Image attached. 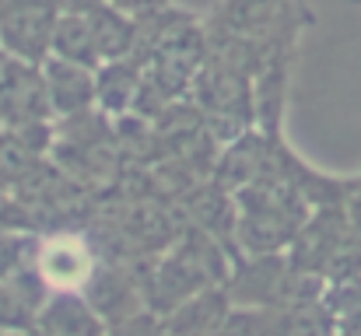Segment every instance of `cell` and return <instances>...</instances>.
Segmentation results:
<instances>
[{
  "label": "cell",
  "mask_w": 361,
  "mask_h": 336,
  "mask_svg": "<svg viewBox=\"0 0 361 336\" xmlns=\"http://www.w3.org/2000/svg\"><path fill=\"white\" fill-rule=\"evenodd\" d=\"M60 0H0V42L7 56L39 63L53 49Z\"/></svg>",
  "instance_id": "cell-1"
},
{
  "label": "cell",
  "mask_w": 361,
  "mask_h": 336,
  "mask_svg": "<svg viewBox=\"0 0 361 336\" xmlns=\"http://www.w3.org/2000/svg\"><path fill=\"white\" fill-rule=\"evenodd\" d=\"M99 270L95 249L88 238L74 231H56L49 238H39L35 249V277L56 294V291H85Z\"/></svg>",
  "instance_id": "cell-2"
},
{
  "label": "cell",
  "mask_w": 361,
  "mask_h": 336,
  "mask_svg": "<svg viewBox=\"0 0 361 336\" xmlns=\"http://www.w3.org/2000/svg\"><path fill=\"white\" fill-rule=\"evenodd\" d=\"M53 116L49 95H46V77L35 70V63L7 56L0 70V119L7 130L46 123Z\"/></svg>",
  "instance_id": "cell-3"
},
{
  "label": "cell",
  "mask_w": 361,
  "mask_h": 336,
  "mask_svg": "<svg viewBox=\"0 0 361 336\" xmlns=\"http://www.w3.org/2000/svg\"><path fill=\"white\" fill-rule=\"evenodd\" d=\"M35 330L42 336H109L106 319L85 298V291H56L35 312Z\"/></svg>",
  "instance_id": "cell-4"
},
{
  "label": "cell",
  "mask_w": 361,
  "mask_h": 336,
  "mask_svg": "<svg viewBox=\"0 0 361 336\" xmlns=\"http://www.w3.org/2000/svg\"><path fill=\"white\" fill-rule=\"evenodd\" d=\"M232 294L228 287L221 284H211L204 287L200 294L186 298L183 305H176L169 316H165V326L172 336H218L221 326L228 323L232 316Z\"/></svg>",
  "instance_id": "cell-5"
},
{
  "label": "cell",
  "mask_w": 361,
  "mask_h": 336,
  "mask_svg": "<svg viewBox=\"0 0 361 336\" xmlns=\"http://www.w3.org/2000/svg\"><path fill=\"white\" fill-rule=\"evenodd\" d=\"M42 77H46V95H49V106L56 116H67V119L81 116L95 102V74L88 67L53 56V60H46Z\"/></svg>",
  "instance_id": "cell-6"
},
{
  "label": "cell",
  "mask_w": 361,
  "mask_h": 336,
  "mask_svg": "<svg viewBox=\"0 0 361 336\" xmlns=\"http://www.w3.org/2000/svg\"><path fill=\"white\" fill-rule=\"evenodd\" d=\"M85 298L95 305V312L106 319V326H116L123 319L144 312L140 309V291H137L133 277L126 270H116V266H99L92 284L85 287Z\"/></svg>",
  "instance_id": "cell-7"
},
{
  "label": "cell",
  "mask_w": 361,
  "mask_h": 336,
  "mask_svg": "<svg viewBox=\"0 0 361 336\" xmlns=\"http://www.w3.org/2000/svg\"><path fill=\"white\" fill-rule=\"evenodd\" d=\"M53 56L67 60V63H78V67H88V70L102 60L99 39H95V28H92L88 14H60L56 32H53Z\"/></svg>",
  "instance_id": "cell-8"
},
{
  "label": "cell",
  "mask_w": 361,
  "mask_h": 336,
  "mask_svg": "<svg viewBox=\"0 0 361 336\" xmlns=\"http://www.w3.org/2000/svg\"><path fill=\"white\" fill-rule=\"evenodd\" d=\"M35 249L39 238L21 228H0V284H11L14 277L35 270Z\"/></svg>",
  "instance_id": "cell-9"
},
{
  "label": "cell",
  "mask_w": 361,
  "mask_h": 336,
  "mask_svg": "<svg viewBox=\"0 0 361 336\" xmlns=\"http://www.w3.org/2000/svg\"><path fill=\"white\" fill-rule=\"evenodd\" d=\"M137 88H140V81H137V74H133V67L130 63H109L106 70H102V77H95V99L106 106V109L113 112H123L130 102H133V95H137Z\"/></svg>",
  "instance_id": "cell-10"
},
{
  "label": "cell",
  "mask_w": 361,
  "mask_h": 336,
  "mask_svg": "<svg viewBox=\"0 0 361 336\" xmlns=\"http://www.w3.org/2000/svg\"><path fill=\"white\" fill-rule=\"evenodd\" d=\"M32 323H35V312L25 305V298L11 284H0V330H18Z\"/></svg>",
  "instance_id": "cell-11"
},
{
  "label": "cell",
  "mask_w": 361,
  "mask_h": 336,
  "mask_svg": "<svg viewBox=\"0 0 361 336\" xmlns=\"http://www.w3.org/2000/svg\"><path fill=\"white\" fill-rule=\"evenodd\" d=\"M109 336H172V333H169V326H165V316L144 309V312L123 319L116 326H109Z\"/></svg>",
  "instance_id": "cell-12"
},
{
  "label": "cell",
  "mask_w": 361,
  "mask_h": 336,
  "mask_svg": "<svg viewBox=\"0 0 361 336\" xmlns=\"http://www.w3.org/2000/svg\"><path fill=\"white\" fill-rule=\"evenodd\" d=\"M161 0H113V11H126V14H147L154 11Z\"/></svg>",
  "instance_id": "cell-13"
},
{
  "label": "cell",
  "mask_w": 361,
  "mask_h": 336,
  "mask_svg": "<svg viewBox=\"0 0 361 336\" xmlns=\"http://www.w3.org/2000/svg\"><path fill=\"white\" fill-rule=\"evenodd\" d=\"M0 133H4V119H0Z\"/></svg>",
  "instance_id": "cell-14"
}]
</instances>
